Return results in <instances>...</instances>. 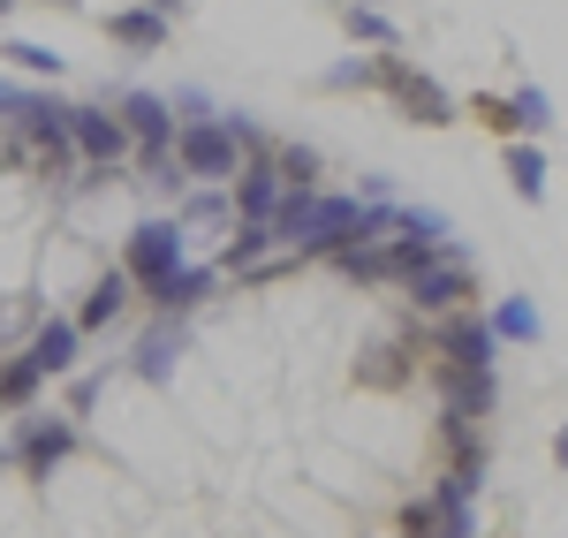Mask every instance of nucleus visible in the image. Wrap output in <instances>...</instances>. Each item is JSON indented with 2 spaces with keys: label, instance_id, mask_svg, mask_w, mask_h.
I'll use <instances>...</instances> for the list:
<instances>
[{
  "label": "nucleus",
  "instance_id": "12",
  "mask_svg": "<svg viewBox=\"0 0 568 538\" xmlns=\"http://www.w3.org/2000/svg\"><path fill=\"white\" fill-rule=\"evenodd\" d=\"M114 39L122 45H160L168 39V16H160V8H122V16H114Z\"/></svg>",
  "mask_w": 568,
  "mask_h": 538
},
{
  "label": "nucleus",
  "instance_id": "4",
  "mask_svg": "<svg viewBox=\"0 0 568 538\" xmlns=\"http://www.w3.org/2000/svg\"><path fill=\"white\" fill-rule=\"evenodd\" d=\"M379 77H387V91L409 106V122H455V106H447V91H439L433 77H417V69H402V61H387Z\"/></svg>",
  "mask_w": 568,
  "mask_h": 538
},
{
  "label": "nucleus",
  "instance_id": "9",
  "mask_svg": "<svg viewBox=\"0 0 568 538\" xmlns=\"http://www.w3.org/2000/svg\"><path fill=\"white\" fill-rule=\"evenodd\" d=\"M235 205L251 213V227H265V213L281 205V175H273V168H243V190H235Z\"/></svg>",
  "mask_w": 568,
  "mask_h": 538
},
{
  "label": "nucleus",
  "instance_id": "7",
  "mask_svg": "<svg viewBox=\"0 0 568 538\" xmlns=\"http://www.w3.org/2000/svg\"><path fill=\"white\" fill-rule=\"evenodd\" d=\"M23 364H31L39 379H45V372H69V364H77V326H69V318H53L39 342H31V357H23Z\"/></svg>",
  "mask_w": 568,
  "mask_h": 538
},
{
  "label": "nucleus",
  "instance_id": "13",
  "mask_svg": "<svg viewBox=\"0 0 568 538\" xmlns=\"http://www.w3.org/2000/svg\"><path fill=\"white\" fill-rule=\"evenodd\" d=\"M205 288H213V273H168V281H160V288H152V296H160V304H168V312H190V304H197V296H205Z\"/></svg>",
  "mask_w": 568,
  "mask_h": 538
},
{
  "label": "nucleus",
  "instance_id": "11",
  "mask_svg": "<svg viewBox=\"0 0 568 538\" xmlns=\"http://www.w3.org/2000/svg\"><path fill=\"white\" fill-rule=\"evenodd\" d=\"M61 455H69V425H31V433H23V463H31V470H53V463H61Z\"/></svg>",
  "mask_w": 568,
  "mask_h": 538
},
{
  "label": "nucleus",
  "instance_id": "6",
  "mask_svg": "<svg viewBox=\"0 0 568 538\" xmlns=\"http://www.w3.org/2000/svg\"><path fill=\"white\" fill-rule=\"evenodd\" d=\"M485 357H493V334L478 318H455L447 326V372H485Z\"/></svg>",
  "mask_w": 568,
  "mask_h": 538
},
{
  "label": "nucleus",
  "instance_id": "14",
  "mask_svg": "<svg viewBox=\"0 0 568 538\" xmlns=\"http://www.w3.org/2000/svg\"><path fill=\"white\" fill-rule=\"evenodd\" d=\"M122 304H130V281H122V273H106V281L91 288V304H84V326H106Z\"/></svg>",
  "mask_w": 568,
  "mask_h": 538
},
{
  "label": "nucleus",
  "instance_id": "2",
  "mask_svg": "<svg viewBox=\"0 0 568 538\" xmlns=\"http://www.w3.org/2000/svg\"><path fill=\"white\" fill-rule=\"evenodd\" d=\"M130 273L136 281H152V288H160V281H168V273H182V227L175 221H144L130 235Z\"/></svg>",
  "mask_w": 568,
  "mask_h": 538
},
{
  "label": "nucleus",
  "instance_id": "19",
  "mask_svg": "<svg viewBox=\"0 0 568 538\" xmlns=\"http://www.w3.org/2000/svg\"><path fill=\"white\" fill-rule=\"evenodd\" d=\"M372 77H379L372 61H342V69H326V84H334V91H349V84H372Z\"/></svg>",
  "mask_w": 568,
  "mask_h": 538
},
{
  "label": "nucleus",
  "instance_id": "17",
  "mask_svg": "<svg viewBox=\"0 0 568 538\" xmlns=\"http://www.w3.org/2000/svg\"><path fill=\"white\" fill-rule=\"evenodd\" d=\"M8 53H16V61L31 69V77H61V53H45V45H31V39H16Z\"/></svg>",
  "mask_w": 568,
  "mask_h": 538
},
{
  "label": "nucleus",
  "instance_id": "10",
  "mask_svg": "<svg viewBox=\"0 0 568 538\" xmlns=\"http://www.w3.org/2000/svg\"><path fill=\"white\" fill-rule=\"evenodd\" d=\"M546 122H554V99L538 84H524L516 99H500V130H546Z\"/></svg>",
  "mask_w": 568,
  "mask_h": 538
},
{
  "label": "nucleus",
  "instance_id": "5",
  "mask_svg": "<svg viewBox=\"0 0 568 538\" xmlns=\"http://www.w3.org/2000/svg\"><path fill=\"white\" fill-rule=\"evenodd\" d=\"M61 130L77 136L91 160H122V144H130V136H122V122H106L99 106H61Z\"/></svg>",
  "mask_w": 568,
  "mask_h": 538
},
{
  "label": "nucleus",
  "instance_id": "24",
  "mask_svg": "<svg viewBox=\"0 0 568 538\" xmlns=\"http://www.w3.org/2000/svg\"><path fill=\"white\" fill-rule=\"evenodd\" d=\"M0 8H8V0H0Z\"/></svg>",
  "mask_w": 568,
  "mask_h": 538
},
{
  "label": "nucleus",
  "instance_id": "15",
  "mask_svg": "<svg viewBox=\"0 0 568 538\" xmlns=\"http://www.w3.org/2000/svg\"><path fill=\"white\" fill-rule=\"evenodd\" d=\"M508 175H516V190H524V197H538V190H546V160H538V144H516V152H508Z\"/></svg>",
  "mask_w": 568,
  "mask_h": 538
},
{
  "label": "nucleus",
  "instance_id": "3",
  "mask_svg": "<svg viewBox=\"0 0 568 538\" xmlns=\"http://www.w3.org/2000/svg\"><path fill=\"white\" fill-rule=\"evenodd\" d=\"M409 296L425 304V312H447V304H463L470 296V266L447 251V258H425V266L409 273Z\"/></svg>",
  "mask_w": 568,
  "mask_h": 538
},
{
  "label": "nucleus",
  "instance_id": "23",
  "mask_svg": "<svg viewBox=\"0 0 568 538\" xmlns=\"http://www.w3.org/2000/svg\"><path fill=\"white\" fill-rule=\"evenodd\" d=\"M0 463H8V448H0Z\"/></svg>",
  "mask_w": 568,
  "mask_h": 538
},
{
  "label": "nucleus",
  "instance_id": "21",
  "mask_svg": "<svg viewBox=\"0 0 568 538\" xmlns=\"http://www.w3.org/2000/svg\"><path fill=\"white\" fill-rule=\"evenodd\" d=\"M39 106V91H16V84H0V114H31Z\"/></svg>",
  "mask_w": 568,
  "mask_h": 538
},
{
  "label": "nucleus",
  "instance_id": "16",
  "mask_svg": "<svg viewBox=\"0 0 568 538\" xmlns=\"http://www.w3.org/2000/svg\"><path fill=\"white\" fill-rule=\"evenodd\" d=\"M175 349H182V334H168V326H160V334L144 342V372H152V379H168V364H175Z\"/></svg>",
  "mask_w": 568,
  "mask_h": 538
},
{
  "label": "nucleus",
  "instance_id": "8",
  "mask_svg": "<svg viewBox=\"0 0 568 538\" xmlns=\"http://www.w3.org/2000/svg\"><path fill=\"white\" fill-rule=\"evenodd\" d=\"M144 136V144H152V152H160V144H168V106H160V99H152V91H130V99H122V136Z\"/></svg>",
  "mask_w": 568,
  "mask_h": 538
},
{
  "label": "nucleus",
  "instance_id": "18",
  "mask_svg": "<svg viewBox=\"0 0 568 538\" xmlns=\"http://www.w3.org/2000/svg\"><path fill=\"white\" fill-rule=\"evenodd\" d=\"M500 334H516V342H538V312H530V304H500Z\"/></svg>",
  "mask_w": 568,
  "mask_h": 538
},
{
  "label": "nucleus",
  "instance_id": "20",
  "mask_svg": "<svg viewBox=\"0 0 568 538\" xmlns=\"http://www.w3.org/2000/svg\"><path fill=\"white\" fill-rule=\"evenodd\" d=\"M349 31H356V39H394L387 16H372V8H349Z\"/></svg>",
  "mask_w": 568,
  "mask_h": 538
},
{
  "label": "nucleus",
  "instance_id": "1",
  "mask_svg": "<svg viewBox=\"0 0 568 538\" xmlns=\"http://www.w3.org/2000/svg\"><path fill=\"white\" fill-rule=\"evenodd\" d=\"M251 136L243 114H227V122H182L175 130V160L182 175H205V182H235V144Z\"/></svg>",
  "mask_w": 568,
  "mask_h": 538
},
{
  "label": "nucleus",
  "instance_id": "22",
  "mask_svg": "<svg viewBox=\"0 0 568 538\" xmlns=\"http://www.w3.org/2000/svg\"><path fill=\"white\" fill-rule=\"evenodd\" d=\"M349 8H364V0H349Z\"/></svg>",
  "mask_w": 568,
  "mask_h": 538
}]
</instances>
